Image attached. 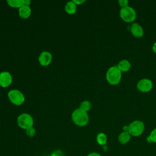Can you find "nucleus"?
<instances>
[{"label":"nucleus","instance_id":"10","mask_svg":"<svg viewBox=\"0 0 156 156\" xmlns=\"http://www.w3.org/2000/svg\"><path fill=\"white\" fill-rule=\"evenodd\" d=\"M132 35L136 38H141L144 35V30L143 27L138 23H133L130 29Z\"/></svg>","mask_w":156,"mask_h":156},{"label":"nucleus","instance_id":"15","mask_svg":"<svg viewBox=\"0 0 156 156\" xmlns=\"http://www.w3.org/2000/svg\"><path fill=\"white\" fill-rule=\"evenodd\" d=\"M96 141L99 145L105 146L107 142V135L103 132L99 133L96 136Z\"/></svg>","mask_w":156,"mask_h":156},{"label":"nucleus","instance_id":"14","mask_svg":"<svg viewBox=\"0 0 156 156\" xmlns=\"http://www.w3.org/2000/svg\"><path fill=\"white\" fill-rule=\"evenodd\" d=\"M131 135L128 132H121L118 136V141L121 144H126L129 142L130 140Z\"/></svg>","mask_w":156,"mask_h":156},{"label":"nucleus","instance_id":"7","mask_svg":"<svg viewBox=\"0 0 156 156\" xmlns=\"http://www.w3.org/2000/svg\"><path fill=\"white\" fill-rule=\"evenodd\" d=\"M153 88L152 81L148 78L140 79L136 83L137 90L141 93L149 92Z\"/></svg>","mask_w":156,"mask_h":156},{"label":"nucleus","instance_id":"5","mask_svg":"<svg viewBox=\"0 0 156 156\" xmlns=\"http://www.w3.org/2000/svg\"><path fill=\"white\" fill-rule=\"evenodd\" d=\"M17 124L20 128L26 130L31 127H33L34 119L30 114L23 113L18 116Z\"/></svg>","mask_w":156,"mask_h":156},{"label":"nucleus","instance_id":"22","mask_svg":"<svg viewBox=\"0 0 156 156\" xmlns=\"http://www.w3.org/2000/svg\"><path fill=\"white\" fill-rule=\"evenodd\" d=\"M86 1L85 0H73V2L77 5H81L83 3H84Z\"/></svg>","mask_w":156,"mask_h":156},{"label":"nucleus","instance_id":"17","mask_svg":"<svg viewBox=\"0 0 156 156\" xmlns=\"http://www.w3.org/2000/svg\"><path fill=\"white\" fill-rule=\"evenodd\" d=\"M7 4L13 8H20L23 5V0H8Z\"/></svg>","mask_w":156,"mask_h":156},{"label":"nucleus","instance_id":"26","mask_svg":"<svg viewBox=\"0 0 156 156\" xmlns=\"http://www.w3.org/2000/svg\"><path fill=\"white\" fill-rule=\"evenodd\" d=\"M122 130H123V132H128V130H129V126H127V125L124 126L123 127H122Z\"/></svg>","mask_w":156,"mask_h":156},{"label":"nucleus","instance_id":"20","mask_svg":"<svg viewBox=\"0 0 156 156\" xmlns=\"http://www.w3.org/2000/svg\"><path fill=\"white\" fill-rule=\"evenodd\" d=\"M129 1L127 0H119L118 1V3L119 4L121 8H124L129 5Z\"/></svg>","mask_w":156,"mask_h":156},{"label":"nucleus","instance_id":"21","mask_svg":"<svg viewBox=\"0 0 156 156\" xmlns=\"http://www.w3.org/2000/svg\"><path fill=\"white\" fill-rule=\"evenodd\" d=\"M49 156H62V153L60 151L57 150L53 152Z\"/></svg>","mask_w":156,"mask_h":156},{"label":"nucleus","instance_id":"3","mask_svg":"<svg viewBox=\"0 0 156 156\" xmlns=\"http://www.w3.org/2000/svg\"><path fill=\"white\" fill-rule=\"evenodd\" d=\"M119 16L124 22L130 23L136 20V12L133 7L128 5L126 7L121 8L119 10Z\"/></svg>","mask_w":156,"mask_h":156},{"label":"nucleus","instance_id":"2","mask_svg":"<svg viewBox=\"0 0 156 156\" xmlns=\"http://www.w3.org/2000/svg\"><path fill=\"white\" fill-rule=\"evenodd\" d=\"M105 77L109 84L112 85H116L119 83L121 80L122 73L118 69L117 66H112L107 69Z\"/></svg>","mask_w":156,"mask_h":156},{"label":"nucleus","instance_id":"13","mask_svg":"<svg viewBox=\"0 0 156 156\" xmlns=\"http://www.w3.org/2000/svg\"><path fill=\"white\" fill-rule=\"evenodd\" d=\"M65 10L67 13L73 15L77 11V5L73 2V1H68L65 5Z\"/></svg>","mask_w":156,"mask_h":156},{"label":"nucleus","instance_id":"4","mask_svg":"<svg viewBox=\"0 0 156 156\" xmlns=\"http://www.w3.org/2000/svg\"><path fill=\"white\" fill-rule=\"evenodd\" d=\"M128 132L132 136H138L141 135L145 128L144 122L140 120H134L129 125Z\"/></svg>","mask_w":156,"mask_h":156},{"label":"nucleus","instance_id":"6","mask_svg":"<svg viewBox=\"0 0 156 156\" xmlns=\"http://www.w3.org/2000/svg\"><path fill=\"white\" fill-rule=\"evenodd\" d=\"M7 96L9 101L15 105H20L25 101V97L23 93L16 89L10 90L7 93Z\"/></svg>","mask_w":156,"mask_h":156},{"label":"nucleus","instance_id":"11","mask_svg":"<svg viewBox=\"0 0 156 156\" xmlns=\"http://www.w3.org/2000/svg\"><path fill=\"white\" fill-rule=\"evenodd\" d=\"M116 66L121 73L127 72L131 68V63L127 59H122L120 60Z\"/></svg>","mask_w":156,"mask_h":156},{"label":"nucleus","instance_id":"9","mask_svg":"<svg viewBox=\"0 0 156 156\" xmlns=\"http://www.w3.org/2000/svg\"><path fill=\"white\" fill-rule=\"evenodd\" d=\"M52 59V54L48 51L41 52L38 57L39 63L43 66H46L49 65L51 63Z\"/></svg>","mask_w":156,"mask_h":156},{"label":"nucleus","instance_id":"24","mask_svg":"<svg viewBox=\"0 0 156 156\" xmlns=\"http://www.w3.org/2000/svg\"><path fill=\"white\" fill-rule=\"evenodd\" d=\"M31 1L29 0H23V5L30 6Z\"/></svg>","mask_w":156,"mask_h":156},{"label":"nucleus","instance_id":"12","mask_svg":"<svg viewBox=\"0 0 156 156\" xmlns=\"http://www.w3.org/2000/svg\"><path fill=\"white\" fill-rule=\"evenodd\" d=\"M31 12L32 10L30 6L27 5H23L18 10L19 16L23 19L28 18L30 16Z\"/></svg>","mask_w":156,"mask_h":156},{"label":"nucleus","instance_id":"8","mask_svg":"<svg viewBox=\"0 0 156 156\" xmlns=\"http://www.w3.org/2000/svg\"><path fill=\"white\" fill-rule=\"evenodd\" d=\"M12 82V76L9 71L0 73V86L3 88L8 87Z\"/></svg>","mask_w":156,"mask_h":156},{"label":"nucleus","instance_id":"18","mask_svg":"<svg viewBox=\"0 0 156 156\" xmlns=\"http://www.w3.org/2000/svg\"><path fill=\"white\" fill-rule=\"evenodd\" d=\"M147 140L150 143H156V127L154 128L147 138Z\"/></svg>","mask_w":156,"mask_h":156},{"label":"nucleus","instance_id":"16","mask_svg":"<svg viewBox=\"0 0 156 156\" xmlns=\"http://www.w3.org/2000/svg\"><path fill=\"white\" fill-rule=\"evenodd\" d=\"M92 107V104L91 102L88 100H85L80 102L79 105V108L87 112L89 110H91Z\"/></svg>","mask_w":156,"mask_h":156},{"label":"nucleus","instance_id":"19","mask_svg":"<svg viewBox=\"0 0 156 156\" xmlns=\"http://www.w3.org/2000/svg\"><path fill=\"white\" fill-rule=\"evenodd\" d=\"M26 135L29 137H33L36 133V130L34 127H31L26 130Z\"/></svg>","mask_w":156,"mask_h":156},{"label":"nucleus","instance_id":"25","mask_svg":"<svg viewBox=\"0 0 156 156\" xmlns=\"http://www.w3.org/2000/svg\"><path fill=\"white\" fill-rule=\"evenodd\" d=\"M152 51L156 54V41L153 44L152 46Z\"/></svg>","mask_w":156,"mask_h":156},{"label":"nucleus","instance_id":"23","mask_svg":"<svg viewBox=\"0 0 156 156\" xmlns=\"http://www.w3.org/2000/svg\"><path fill=\"white\" fill-rule=\"evenodd\" d=\"M87 156H101V155L100 154H99L98 152H93L89 153Z\"/></svg>","mask_w":156,"mask_h":156},{"label":"nucleus","instance_id":"1","mask_svg":"<svg viewBox=\"0 0 156 156\" xmlns=\"http://www.w3.org/2000/svg\"><path fill=\"white\" fill-rule=\"evenodd\" d=\"M71 119L76 126L83 127L88 124L89 122V116L87 112L78 108L73 112Z\"/></svg>","mask_w":156,"mask_h":156}]
</instances>
